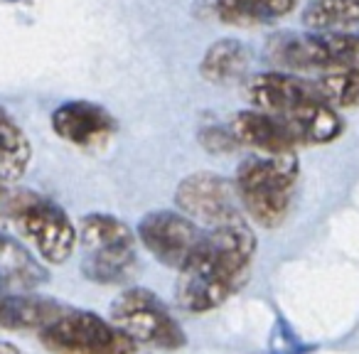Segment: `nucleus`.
<instances>
[{
	"label": "nucleus",
	"mask_w": 359,
	"mask_h": 354,
	"mask_svg": "<svg viewBox=\"0 0 359 354\" xmlns=\"http://www.w3.org/2000/svg\"><path fill=\"white\" fill-rule=\"evenodd\" d=\"M8 192H11V190H8V182H3V180H0V200H6V197H8Z\"/></svg>",
	"instance_id": "obj_26"
},
{
	"label": "nucleus",
	"mask_w": 359,
	"mask_h": 354,
	"mask_svg": "<svg viewBox=\"0 0 359 354\" xmlns=\"http://www.w3.org/2000/svg\"><path fill=\"white\" fill-rule=\"evenodd\" d=\"M320 99L330 109H354L359 106V72L337 67V69L320 72L318 79H313Z\"/></svg>",
	"instance_id": "obj_20"
},
{
	"label": "nucleus",
	"mask_w": 359,
	"mask_h": 354,
	"mask_svg": "<svg viewBox=\"0 0 359 354\" xmlns=\"http://www.w3.org/2000/svg\"><path fill=\"white\" fill-rule=\"evenodd\" d=\"M229 130L239 145H249V148L259 150L264 155H290L298 148L283 118L256 109L236 114L231 118Z\"/></svg>",
	"instance_id": "obj_12"
},
{
	"label": "nucleus",
	"mask_w": 359,
	"mask_h": 354,
	"mask_svg": "<svg viewBox=\"0 0 359 354\" xmlns=\"http://www.w3.org/2000/svg\"><path fill=\"white\" fill-rule=\"evenodd\" d=\"M3 205L6 217L15 222L45 264H65L74 254L79 234L55 200L32 190H11Z\"/></svg>",
	"instance_id": "obj_4"
},
{
	"label": "nucleus",
	"mask_w": 359,
	"mask_h": 354,
	"mask_svg": "<svg viewBox=\"0 0 359 354\" xmlns=\"http://www.w3.org/2000/svg\"><path fill=\"white\" fill-rule=\"evenodd\" d=\"M295 6L298 0H217L215 13L226 25L256 27L290 15Z\"/></svg>",
	"instance_id": "obj_17"
},
{
	"label": "nucleus",
	"mask_w": 359,
	"mask_h": 354,
	"mask_svg": "<svg viewBox=\"0 0 359 354\" xmlns=\"http://www.w3.org/2000/svg\"><path fill=\"white\" fill-rule=\"evenodd\" d=\"M246 99L256 111L271 116H288L310 104H323L318 89L310 79H300L285 72H264L246 81Z\"/></svg>",
	"instance_id": "obj_10"
},
{
	"label": "nucleus",
	"mask_w": 359,
	"mask_h": 354,
	"mask_svg": "<svg viewBox=\"0 0 359 354\" xmlns=\"http://www.w3.org/2000/svg\"><path fill=\"white\" fill-rule=\"evenodd\" d=\"M109 320L135 344L175 352L187 344L182 325L170 308L148 288H128L111 303Z\"/></svg>",
	"instance_id": "obj_5"
},
{
	"label": "nucleus",
	"mask_w": 359,
	"mask_h": 354,
	"mask_svg": "<svg viewBox=\"0 0 359 354\" xmlns=\"http://www.w3.org/2000/svg\"><path fill=\"white\" fill-rule=\"evenodd\" d=\"M133 354H140V352H133Z\"/></svg>",
	"instance_id": "obj_27"
},
{
	"label": "nucleus",
	"mask_w": 359,
	"mask_h": 354,
	"mask_svg": "<svg viewBox=\"0 0 359 354\" xmlns=\"http://www.w3.org/2000/svg\"><path fill=\"white\" fill-rule=\"evenodd\" d=\"M6 231H8V217L0 212V234H6Z\"/></svg>",
	"instance_id": "obj_25"
},
{
	"label": "nucleus",
	"mask_w": 359,
	"mask_h": 354,
	"mask_svg": "<svg viewBox=\"0 0 359 354\" xmlns=\"http://www.w3.org/2000/svg\"><path fill=\"white\" fill-rule=\"evenodd\" d=\"M65 310L62 303L35 293L0 295V329H45Z\"/></svg>",
	"instance_id": "obj_14"
},
{
	"label": "nucleus",
	"mask_w": 359,
	"mask_h": 354,
	"mask_svg": "<svg viewBox=\"0 0 359 354\" xmlns=\"http://www.w3.org/2000/svg\"><path fill=\"white\" fill-rule=\"evenodd\" d=\"M40 342L50 354H133L138 344L111 320L91 310L67 308L55 322L40 329Z\"/></svg>",
	"instance_id": "obj_6"
},
{
	"label": "nucleus",
	"mask_w": 359,
	"mask_h": 354,
	"mask_svg": "<svg viewBox=\"0 0 359 354\" xmlns=\"http://www.w3.org/2000/svg\"><path fill=\"white\" fill-rule=\"evenodd\" d=\"M251 67V52L239 40H219L210 45L200 62V74L212 84H236L246 76Z\"/></svg>",
	"instance_id": "obj_16"
},
{
	"label": "nucleus",
	"mask_w": 359,
	"mask_h": 354,
	"mask_svg": "<svg viewBox=\"0 0 359 354\" xmlns=\"http://www.w3.org/2000/svg\"><path fill=\"white\" fill-rule=\"evenodd\" d=\"M205 231L172 210L148 212L138 224V241L168 268L182 271L200 251Z\"/></svg>",
	"instance_id": "obj_8"
},
{
	"label": "nucleus",
	"mask_w": 359,
	"mask_h": 354,
	"mask_svg": "<svg viewBox=\"0 0 359 354\" xmlns=\"http://www.w3.org/2000/svg\"><path fill=\"white\" fill-rule=\"evenodd\" d=\"M32 163V145L18 121L0 106V180L15 182Z\"/></svg>",
	"instance_id": "obj_18"
},
{
	"label": "nucleus",
	"mask_w": 359,
	"mask_h": 354,
	"mask_svg": "<svg viewBox=\"0 0 359 354\" xmlns=\"http://www.w3.org/2000/svg\"><path fill=\"white\" fill-rule=\"evenodd\" d=\"M175 202L180 215L207 229H222L244 222L236 185L217 172L187 175L175 190Z\"/></svg>",
	"instance_id": "obj_7"
},
{
	"label": "nucleus",
	"mask_w": 359,
	"mask_h": 354,
	"mask_svg": "<svg viewBox=\"0 0 359 354\" xmlns=\"http://www.w3.org/2000/svg\"><path fill=\"white\" fill-rule=\"evenodd\" d=\"M303 22L310 32H347L359 25V0H313Z\"/></svg>",
	"instance_id": "obj_19"
},
{
	"label": "nucleus",
	"mask_w": 359,
	"mask_h": 354,
	"mask_svg": "<svg viewBox=\"0 0 359 354\" xmlns=\"http://www.w3.org/2000/svg\"><path fill=\"white\" fill-rule=\"evenodd\" d=\"M342 47H344L342 67L359 72V25H357V30L342 32Z\"/></svg>",
	"instance_id": "obj_23"
},
{
	"label": "nucleus",
	"mask_w": 359,
	"mask_h": 354,
	"mask_svg": "<svg viewBox=\"0 0 359 354\" xmlns=\"http://www.w3.org/2000/svg\"><path fill=\"white\" fill-rule=\"evenodd\" d=\"M276 72H327L342 67V32H278L266 45Z\"/></svg>",
	"instance_id": "obj_9"
},
{
	"label": "nucleus",
	"mask_w": 359,
	"mask_h": 354,
	"mask_svg": "<svg viewBox=\"0 0 359 354\" xmlns=\"http://www.w3.org/2000/svg\"><path fill=\"white\" fill-rule=\"evenodd\" d=\"M52 130L76 148H101L118 130L116 118L91 101H67L52 114Z\"/></svg>",
	"instance_id": "obj_11"
},
{
	"label": "nucleus",
	"mask_w": 359,
	"mask_h": 354,
	"mask_svg": "<svg viewBox=\"0 0 359 354\" xmlns=\"http://www.w3.org/2000/svg\"><path fill=\"white\" fill-rule=\"evenodd\" d=\"M81 273L94 283H128L138 273V236L114 215L94 212L81 219Z\"/></svg>",
	"instance_id": "obj_3"
},
{
	"label": "nucleus",
	"mask_w": 359,
	"mask_h": 354,
	"mask_svg": "<svg viewBox=\"0 0 359 354\" xmlns=\"http://www.w3.org/2000/svg\"><path fill=\"white\" fill-rule=\"evenodd\" d=\"M298 172L300 165L295 153L241 160L234 177L241 210L259 226H280L290 212Z\"/></svg>",
	"instance_id": "obj_2"
},
{
	"label": "nucleus",
	"mask_w": 359,
	"mask_h": 354,
	"mask_svg": "<svg viewBox=\"0 0 359 354\" xmlns=\"http://www.w3.org/2000/svg\"><path fill=\"white\" fill-rule=\"evenodd\" d=\"M200 140L212 153H229V150H234L236 145H239L234 140V135H231V130H224V128H205L200 133Z\"/></svg>",
	"instance_id": "obj_22"
},
{
	"label": "nucleus",
	"mask_w": 359,
	"mask_h": 354,
	"mask_svg": "<svg viewBox=\"0 0 359 354\" xmlns=\"http://www.w3.org/2000/svg\"><path fill=\"white\" fill-rule=\"evenodd\" d=\"M47 280V271L11 234H0V295L32 293Z\"/></svg>",
	"instance_id": "obj_13"
},
{
	"label": "nucleus",
	"mask_w": 359,
	"mask_h": 354,
	"mask_svg": "<svg viewBox=\"0 0 359 354\" xmlns=\"http://www.w3.org/2000/svg\"><path fill=\"white\" fill-rule=\"evenodd\" d=\"M315 344H305L283 318H276L269 337V354H310Z\"/></svg>",
	"instance_id": "obj_21"
},
{
	"label": "nucleus",
	"mask_w": 359,
	"mask_h": 354,
	"mask_svg": "<svg viewBox=\"0 0 359 354\" xmlns=\"http://www.w3.org/2000/svg\"><path fill=\"white\" fill-rule=\"evenodd\" d=\"M0 354H25V352H22L20 347H15L13 342H3V339H0Z\"/></svg>",
	"instance_id": "obj_24"
},
{
	"label": "nucleus",
	"mask_w": 359,
	"mask_h": 354,
	"mask_svg": "<svg viewBox=\"0 0 359 354\" xmlns=\"http://www.w3.org/2000/svg\"><path fill=\"white\" fill-rule=\"evenodd\" d=\"M256 256V236L246 222L205 231L195 259L180 271L175 300L187 313H210L246 285Z\"/></svg>",
	"instance_id": "obj_1"
},
{
	"label": "nucleus",
	"mask_w": 359,
	"mask_h": 354,
	"mask_svg": "<svg viewBox=\"0 0 359 354\" xmlns=\"http://www.w3.org/2000/svg\"><path fill=\"white\" fill-rule=\"evenodd\" d=\"M280 118V116H278ZM298 145H325L342 135L344 123L334 109L325 104H310L283 116Z\"/></svg>",
	"instance_id": "obj_15"
}]
</instances>
